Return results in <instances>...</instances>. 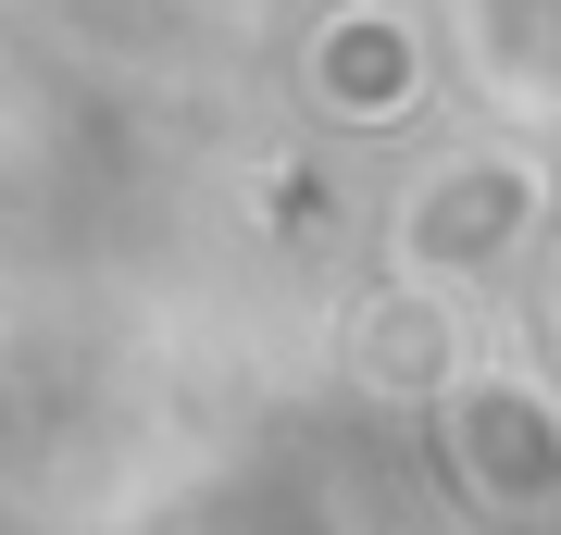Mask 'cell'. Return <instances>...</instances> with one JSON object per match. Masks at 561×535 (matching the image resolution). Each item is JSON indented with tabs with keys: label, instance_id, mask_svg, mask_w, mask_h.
Segmentation results:
<instances>
[{
	"label": "cell",
	"instance_id": "obj_1",
	"mask_svg": "<svg viewBox=\"0 0 561 535\" xmlns=\"http://www.w3.org/2000/svg\"><path fill=\"white\" fill-rule=\"evenodd\" d=\"M549 212H561V187H549L537 138L500 125V138H474V150H437L400 199H387V275H424V287L486 299L524 249L549 237Z\"/></svg>",
	"mask_w": 561,
	"mask_h": 535
},
{
	"label": "cell",
	"instance_id": "obj_2",
	"mask_svg": "<svg viewBox=\"0 0 561 535\" xmlns=\"http://www.w3.org/2000/svg\"><path fill=\"white\" fill-rule=\"evenodd\" d=\"M437 75H449V25L424 0H324L300 25V62H287L324 138H400Z\"/></svg>",
	"mask_w": 561,
	"mask_h": 535
},
{
	"label": "cell",
	"instance_id": "obj_3",
	"mask_svg": "<svg viewBox=\"0 0 561 535\" xmlns=\"http://www.w3.org/2000/svg\"><path fill=\"white\" fill-rule=\"evenodd\" d=\"M437 449L486 511H512V523L561 511V386L524 374V361H486V349L461 361V386L437 398Z\"/></svg>",
	"mask_w": 561,
	"mask_h": 535
},
{
	"label": "cell",
	"instance_id": "obj_4",
	"mask_svg": "<svg viewBox=\"0 0 561 535\" xmlns=\"http://www.w3.org/2000/svg\"><path fill=\"white\" fill-rule=\"evenodd\" d=\"M449 88L512 138H561V0H437Z\"/></svg>",
	"mask_w": 561,
	"mask_h": 535
},
{
	"label": "cell",
	"instance_id": "obj_5",
	"mask_svg": "<svg viewBox=\"0 0 561 535\" xmlns=\"http://www.w3.org/2000/svg\"><path fill=\"white\" fill-rule=\"evenodd\" d=\"M461 361H474V312H461V287L387 275V287L350 312V374H362V386L449 398V386H461Z\"/></svg>",
	"mask_w": 561,
	"mask_h": 535
},
{
	"label": "cell",
	"instance_id": "obj_6",
	"mask_svg": "<svg viewBox=\"0 0 561 535\" xmlns=\"http://www.w3.org/2000/svg\"><path fill=\"white\" fill-rule=\"evenodd\" d=\"M537 324H549V349H561V249H549V287H537Z\"/></svg>",
	"mask_w": 561,
	"mask_h": 535
}]
</instances>
